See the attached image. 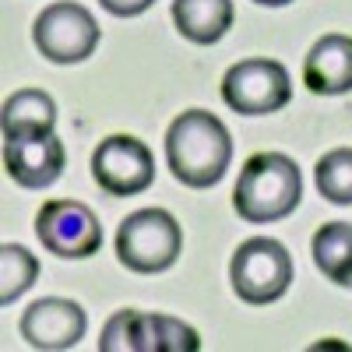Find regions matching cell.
Segmentation results:
<instances>
[{"label":"cell","instance_id":"5bb4252c","mask_svg":"<svg viewBox=\"0 0 352 352\" xmlns=\"http://www.w3.org/2000/svg\"><path fill=\"white\" fill-rule=\"evenodd\" d=\"M173 21L184 39L212 46L232 28V0H173Z\"/></svg>","mask_w":352,"mask_h":352},{"label":"cell","instance_id":"3957f363","mask_svg":"<svg viewBox=\"0 0 352 352\" xmlns=\"http://www.w3.org/2000/svg\"><path fill=\"white\" fill-rule=\"evenodd\" d=\"M184 250V229L162 208H141L127 215L116 232V257L138 275H155L176 264Z\"/></svg>","mask_w":352,"mask_h":352},{"label":"cell","instance_id":"7a4b0ae2","mask_svg":"<svg viewBox=\"0 0 352 352\" xmlns=\"http://www.w3.org/2000/svg\"><path fill=\"white\" fill-rule=\"evenodd\" d=\"M303 197V176L289 155L282 152H257L243 162L236 190H232V208L250 226L278 222L296 212Z\"/></svg>","mask_w":352,"mask_h":352},{"label":"cell","instance_id":"9c48e42d","mask_svg":"<svg viewBox=\"0 0 352 352\" xmlns=\"http://www.w3.org/2000/svg\"><path fill=\"white\" fill-rule=\"evenodd\" d=\"M92 176L109 197H134L155 180V159L148 144L131 134H113L99 141L92 155Z\"/></svg>","mask_w":352,"mask_h":352},{"label":"cell","instance_id":"4fadbf2b","mask_svg":"<svg viewBox=\"0 0 352 352\" xmlns=\"http://www.w3.org/2000/svg\"><path fill=\"white\" fill-rule=\"evenodd\" d=\"M0 127H4V141L8 138H43L53 134L56 127V102L39 92V88H21L4 102L0 113Z\"/></svg>","mask_w":352,"mask_h":352},{"label":"cell","instance_id":"5b68a950","mask_svg":"<svg viewBox=\"0 0 352 352\" xmlns=\"http://www.w3.org/2000/svg\"><path fill=\"white\" fill-rule=\"evenodd\" d=\"M102 352H197L201 338L190 324L166 314H141V310H120L106 320Z\"/></svg>","mask_w":352,"mask_h":352},{"label":"cell","instance_id":"2e32d148","mask_svg":"<svg viewBox=\"0 0 352 352\" xmlns=\"http://www.w3.org/2000/svg\"><path fill=\"white\" fill-rule=\"evenodd\" d=\"M36 278H39L36 254H28L18 243H4V247H0V303L11 307L25 289H32Z\"/></svg>","mask_w":352,"mask_h":352},{"label":"cell","instance_id":"277c9868","mask_svg":"<svg viewBox=\"0 0 352 352\" xmlns=\"http://www.w3.org/2000/svg\"><path fill=\"white\" fill-rule=\"evenodd\" d=\"M229 278H232V292L243 303H250V307L275 303L278 296H285V289L292 282V257L272 236L243 240L236 247V254H232Z\"/></svg>","mask_w":352,"mask_h":352},{"label":"cell","instance_id":"6da1fadb","mask_svg":"<svg viewBox=\"0 0 352 352\" xmlns=\"http://www.w3.org/2000/svg\"><path fill=\"white\" fill-rule=\"evenodd\" d=\"M232 159V138L208 109L180 113L166 131V162L184 187H215Z\"/></svg>","mask_w":352,"mask_h":352},{"label":"cell","instance_id":"8992f818","mask_svg":"<svg viewBox=\"0 0 352 352\" xmlns=\"http://www.w3.org/2000/svg\"><path fill=\"white\" fill-rule=\"evenodd\" d=\"M222 99L229 109L243 116H268L289 106L292 81L289 71L268 56H250V60L232 64L222 78Z\"/></svg>","mask_w":352,"mask_h":352},{"label":"cell","instance_id":"8fae6325","mask_svg":"<svg viewBox=\"0 0 352 352\" xmlns=\"http://www.w3.org/2000/svg\"><path fill=\"white\" fill-rule=\"evenodd\" d=\"M64 162H67V152H64L60 138H53V134L4 141V166L18 187L43 190V187L56 184L64 173Z\"/></svg>","mask_w":352,"mask_h":352},{"label":"cell","instance_id":"30bf717a","mask_svg":"<svg viewBox=\"0 0 352 352\" xmlns=\"http://www.w3.org/2000/svg\"><path fill=\"white\" fill-rule=\"evenodd\" d=\"M21 338L32 349H74L85 338L88 317L74 300H60V296H46L39 303H32L21 314Z\"/></svg>","mask_w":352,"mask_h":352},{"label":"cell","instance_id":"52a82bcc","mask_svg":"<svg viewBox=\"0 0 352 352\" xmlns=\"http://www.w3.org/2000/svg\"><path fill=\"white\" fill-rule=\"evenodd\" d=\"M32 39L46 60L78 64L85 56H92V50L99 46V25L88 8L74 4V0H60L36 18Z\"/></svg>","mask_w":352,"mask_h":352},{"label":"cell","instance_id":"d6986e66","mask_svg":"<svg viewBox=\"0 0 352 352\" xmlns=\"http://www.w3.org/2000/svg\"><path fill=\"white\" fill-rule=\"evenodd\" d=\"M254 4H264V8H285L292 0H254Z\"/></svg>","mask_w":352,"mask_h":352},{"label":"cell","instance_id":"9a60e30c","mask_svg":"<svg viewBox=\"0 0 352 352\" xmlns=\"http://www.w3.org/2000/svg\"><path fill=\"white\" fill-rule=\"evenodd\" d=\"M314 264L335 285H352V226L328 222L314 232Z\"/></svg>","mask_w":352,"mask_h":352},{"label":"cell","instance_id":"ba28073f","mask_svg":"<svg viewBox=\"0 0 352 352\" xmlns=\"http://www.w3.org/2000/svg\"><path fill=\"white\" fill-rule=\"evenodd\" d=\"M36 236L56 257H92L102 247V226L81 201H46L36 215Z\"/></svg>","mask_w":352,"mask_h":352},{"label":"cell","instance_id":"7c38bea8","mask_svg":"<svg viewBox=\"0 0 352 352\" xmlns=\"http://www.w3.org/2000/svg\"><path fill=\"white\" fill-rule=\"evenodd\" d=\"M303 85L314 96L352 92V36L317 39L303 60Z\"/></svg>","mask_w":352,"mask_h":352},{"label":"cell","instance_id":"ac0fdd59","mask_svg":"<svg viewBox=\"0 0 352 352\" xmlns=\"http://www.w3.org/2000/svg\"><path fill=\"white\" fill-rule=\"evenodd\" d=\"M99 4L109 11V14H116V18H134V14H144L155 0H99Z\"/></svg>","mask_w":352,"mask_h":352},{"label":"cell","instance_id":"e0dca14e","mask_svg":"<svg viewBox=\"0 0 352 352\" xmlns=\"http://www.w3.org/2000/svg\"><path fill=\"white\" fill-rule=\"evenodd\" d=\"M317 190L331 204H352V148H335L314 169Z\"/></svg>","mask_w":352,"mask_h":352},{"label":"cell","instance_id":"ffe728a7","mask_svg":"<svg viewBox=\"0 0 352 352\" xmlns=\"http://www.w3.org/2000/svg\"><path fill=\"white\" fill-rule=\"evenodd\" d=\"M349 289H352V285H349Z\"/></svg>","mask_w":352,"mask_h":352}]
</instances>
